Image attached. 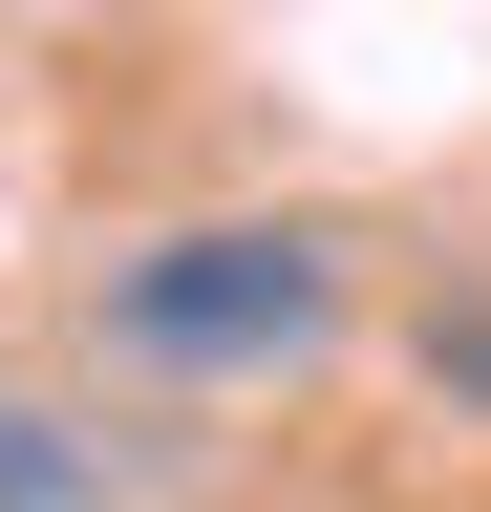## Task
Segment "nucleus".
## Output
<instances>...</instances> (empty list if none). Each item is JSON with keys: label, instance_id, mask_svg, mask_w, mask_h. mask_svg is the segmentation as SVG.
<instances>
[{"label": "nucleus", "instance_id": "2", "mask_svg": "<svg viewBox=\"0 0 491 512\" xmlns=\"http://www.w3.org/2000/svg\"><path fill=\"white\" fill-rule=\"evenodd\" d=\"M0 512H107V448L43 406V384H0Z\"/></svg>", "mask_w": 491, "mask_h": 512}, {"label": "nucleus", "instance_id": "1", "mask_svg": "<svg viewBox=\"0 0 491 512\" xmlns=\"http://www.w3.org/2000/svg\"><path fill=\"white\" fill-rule=\"evenodd\" d=\"M342 299H363V256L321 214H214V235H150L129 278H107V342L150 384H257L299 342H342Z\"/></svg>", "mask_w": 491, "mask_h": 512}, {"label": "nucleus", "instance_id": "3", "mask_svg": "<svg viewBox=\"0 0 491 512\" xmlns=\"http://www.w3.org/2000/svg\"><path fill=\"white\" fill-rule=\"evenodd\" d=\"M427 384H449V406H491V299H449V320H427Z\"/></svg>", "mask_w": 491, "mask_h": 512}]
</instances>
